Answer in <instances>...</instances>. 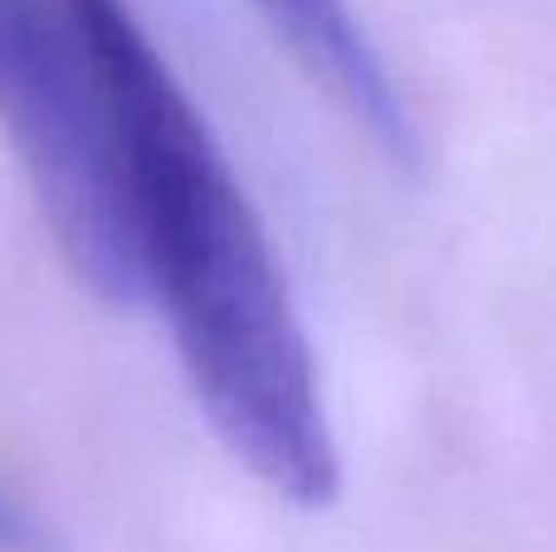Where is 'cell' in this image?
Returning a JSON list of instances; mask_svg holds the SVG:
<instances>
[{
  "instance_id": "1",
  "label": "cell",
  "mask_w": 556,
  "mask_h": 552,
  "mask_svg": "<svg viewBox=\"0 0 556 552\" xmlns=\"http://www.w3.org/2000/svg\"><path fill=\"white\" fill-rule=\"evenodd\" d=\"M113 127L142 299L201 416L269 494L327 509L342 455L313 342L230 156L127 0H68Z\"/></svg>"
},
{
  "instance_id": "3",
  "label": "cell",
  "mask_w": 556,
  "mask_h": 552,
  "mask_svg": "<svg viewBox=\"0 0 556 552\" xmlns=\"http://www.w3.org/2000/svg\"><path fill=\"white\" fill-rule=\"evenodd\" d=\"M39 548H45L39 524L20 504L0 499V552H39Z\"/></svg>"
},
{
  "instance_id": "2",
  "label": "cell",
  "mask_w": 556,
  "mask_h": 552,
  "mask_svg": "<svg viewBox=\"0 0 556 552\" xmlns=\"http://www.w3.org/2000/svg\"><path fill=\"white\" fill-rule=\"evenodd\" d=\"M250 5L283 45V54L303 68L307 84L323 88L376 152L391 156L395 166L420 162L410 103L352 0H250Z\"/></svg>"
}]
</instances>
